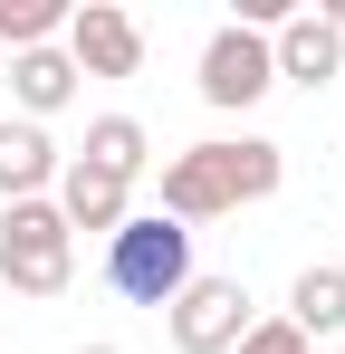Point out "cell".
I'll return each mask as SVG.
<instances>
[{
    "label": "cell",
    "mask_w": 345,
    "mask_h": 354,
    "mask_svg": "<svg viewBox=\"0 0 345 354\" xmlns=\"http://www.w3.org/2000/svg\"><path fill=\"white\" fill-rule=\"evenodd\" d=\"M288 182V153L269 144V134H240V144H182L163 163V221H182V230H202V221H221V211H249V201H269Z\"/></svg>",
    "instance_id": "1"
},
{
    "label": "cell",
    "mask_w": 345,
    "mask_h": 354,
    "mask_svg": "<svg viewBox=\"0 0 345 354\" xmlns=\"http://www.w3.org/2000/svg\"><path fill=\"white\" fill-rule=\"evenodd\" d=\"M106 288L134 297V306H172L192 288V230L163 211H125L106 230Z\"/></svg>",
    "instance_id": "2"
},
{
    "label": "cell",
    "mask_w": 345,
    "mask_h": 354,
    "mask_svg": "<svg viewBox=\"0 0 345 354\" xmlns=\"http://www.w3.org/2000/svg\"><path fill=\"white\" fill-rule=\"evenodd\" d=\"M77 278V230L57 201H0V288L10 297H67Z\"/></svg>",
    "instance_id": "3"
},
{
    "label": "cell",
    "mask_w": 345,
    "mask_h": 354,
    "mask_svg": "<svg viewBox=\"0 0 345 354\" xmlns=\"http://www.w3.org/2000/svg\"><path fill=\"white\" fill-rule=\"evenodd\" d=\"M192 86H202V106H211V115H249V106L278 86L269 39H259V29H240V19L211 29V48H202V77H192Z\"/></svg>",
    "instance_id": "4"
},
{
    "label": "cell",
    "mask_w": 345,
    "mask_h": 354,
    "mask_svg": "<svg viewBox=\"0 0 345 354\" xmlns=\"http://www.w3.org/2000/svg\"><path fill=\"white\" fill-rule=\"evenodd\" d=\"M249 326L259 316H249V288L240 278H192V288L172 297V354H230Z\"/></svg>",
    "instance_id": "5"
},
{
    "label": "cell",
    "mask_w": 345,
    "mask_h": 354,
    "mask_svg": "<svg viewBox=\"0 0 345 354\" xmlns=\"http://www.w3.org/2000/svg\"><path fill=\"white\" fill-rule=\"evenodd\" d=\"M57 48H67L77 77H134V67H144V29H134L115 0H77L67 29H57Z\"/></svg>",
    "instance_id": "6"
},
{
    "label": "cell",
    "mask_w": 345,
    "mask_h": 354,
    "mask_svg": "<svg viewBox=\"0 0 345 354\" xmlns=\"http://www.w3.org/2000/svg\"><path fill=\"white\" fill-rule=\"evenodd\" d=\"M269 67H278V86H326L345 67V39L326 29V10H288L269 29Z\"/></svg>",
    "instance_id": "7"
},
{
    "label": "cell",
    "mask_w": 345,
    "mask_h": 354,
    "mask_svg": "<svg viewBox=\"0 0 345 354\" xmlns=\"http://www.w3.org/2000/svg\"><path fill=\"white\" fill-rule=\"evenodd\" d=\"M57 221H67V230H96L106 239L115 221H125V211H134V182H115V173H96V163H57Z\"/></svg>",
    "instance_id": "8"
},
{
    "label": "cell",
    "mask_w": 345,
    "mask_h": 354,
    "mask_svg": "<svg viewBox=\"0 0 345 354\" xmlns=\"http://www.w3.org/2000/svg\"><path fill=\"white\" fill-rule=\"evenodd\" d=\"M57 163H67V153L48 144V124H19V115L0 124V201H48Z\"/></svg>",
    "instance_id": "9"
},
{
    "label": "cell",
    "mask_w": 345,
    "mask_h": 354,
    "mask_svg": "<svg viewBox=\"0 0 345 354\" xmlns=\"http://www.w3.org/2000/svg\"><path fill=\"white\" fill-rule=\"evenodd\" d=\"M0 77H10V106H19V124H48L57 106H77V67H67V48H19Z\"/></svg>",
    "instance_id": "10"
},
{
    "label": "cell",
    "mask_w": 345,
    "mask_h": 354,
    "mask_svg": "<svg viewBox=\"0 0 345 354\" xmlns=\"http://www.w3.org/2000/svg\"><path fill=\"white\" fill-rule=\"evenodd\" d=\"M144 153H154V134L134 115H96L87 144H77V163H96V173H115V182H144Z\"/></svg>",
    "instance_id": "11"
},
{
    "label": "cell",
    "mask_w": 345,
    "mask_h": 354,
    "mask_svg": "<svg viewBox=\"0 0 345 354\" xmlns=\"http://www.w3.org/2000/svg\"><path fill=\"white\" fill-rule=\"evenodd\" d=\"M288 326L297 335H345V268H297V288H288Z\"/></svg>",
    "instance_id": "12"
},
{
    "label": "cell",
    "mask_w": 345,
    "mask_h": 354,
    "mask_svg": "<svg viewBox=\"0 0 345 354\" xmlns=\"http://www.w3.org/2000/svg\"><path fill=\"white\" fill-rule=\"evenodd\" d=\"M57 29H67V0H0V48L19 58V48H57Z\"/></svg>",
    "instance_id": "13"
},
{
    "label": "cell",
    "mask_w": 345,
    "mask_h": 354,
    "mask_svg": "<svg viewBox=\"0 0 345 354\" xmlns=\"http://www.w3.org/2000/svg\"><path fill=\"white\" fill-rule=\"evenodd\" d=\"M230 354H307V335H297L288 316H259V326H249V335H240Z\"/></svg>",
    "instance_id": "14"
},
{
    "label": "cell",
    "mask_w": 345,
    "mask_h": 354,
    "mask_svg": "<svg viewBox=\"0 0 345 354\" xmlns=\"http://www.w3.org/2000/svg\"><path fill=\"white\" fill-rule=\"evenodd\" d=\"M77 354H125V345H77Z\"/></svg>",
    "instance_id": "15"
}]
</instances>
